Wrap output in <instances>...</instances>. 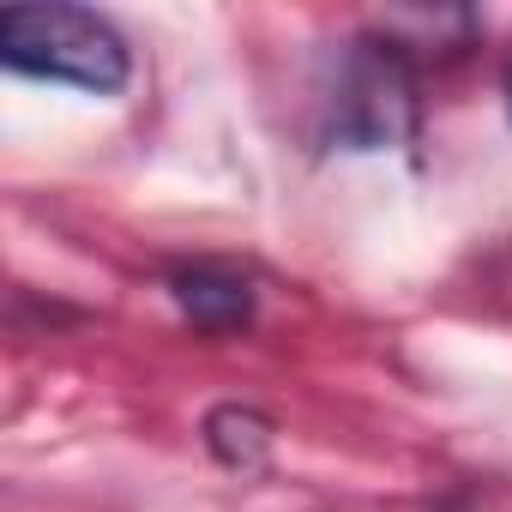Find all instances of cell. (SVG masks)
<instances>
[{
  "label": "cell",
  "instance_id": "cell-1",
  "mask_svg": "<svg viewBox=\"0 0 512 512\" xmlns=\"http://www.w3.org/2000/svg\"><path fill=\"white\" fill-rule=\"evenodd\" d=\"M0 61L25 79L115 97L133 79L127 37L91 7H13L0 13Z\"/></svg>",
  "mask_w": 512,
  "mask_h": 512
},
{
  "label": "cell",
  "instance_id": "cell-2",
  "mask_svg": "<svg viewBox=\"0 0 512 512\" xmlns=\"http://www.w3.org/2000/svg\"><path fill=\"white\" fill-rule=\"evenodd\" d=\"M410 67L404 49L386 37H368L344 55L338 97H332V133L350 151H380L416 127V97H410Z\"/></svg>",
  "mask_w": 512,
  "mask_h": 512
},
{
  "label": "cell",
  "instance_id": "cell-3",
  "mask_svg": "<svg viewBox=\"0 0 512 512\" xmlns=\"http://www.w3.org/2000/svg\"><path fill=\"white\" fill-rule=\"evenodd\" d=\"M169 296H175L181 320L199 332H241V326H253V302H260L253 284L229 266H181L169 278Z\"/></svg>",
  "mask_w": 512,
  "mask_h": 512
},
{
  "label": "cell",
  "instance_id": "cell-4",
  "mask_svg": "<svg viewBox=\"0 0 512 512\" xmlns=\"http://www.w3.org/2000/svg\"><path fill=\"white\" fill-rule=\"evenodd\" d=\"M272 440H278L272 416L253 410V404H217V410L205 416V446H211V458L229 464V470H260V464L272 458Z\"/></svg>",
  "mask_w": 512,
  "mask_h": 512
},
{
  "label": "cell",
  "instance_id": "cell-5",
  "mask_svg": "<svg viewBox=\"0 0 512 512\" xmlns=\"http://www.w3.org/2000/svg\"><path fill=\"white\" fill-rule=\"evenodd\" d=\"M434 512H470V506H464V500H446V506H434Z\"/></svg>",
  "mask_w": 512,
  "mask_h": 512
},
{
  "label": "cell",
  "instance_id": "cell-6",
  "mask_svg": "<svg viewBox=\"0 0 512 512\" xmlns=\"http://www.w3.org/2000/svg\"><path fill=\"white\" fill-rule=\"evenodd\" d=\"M506 103H512V73H506Z\"/></svg>",
  "mask_w": 512,
  "mask_h": 512
}]
</instances>
